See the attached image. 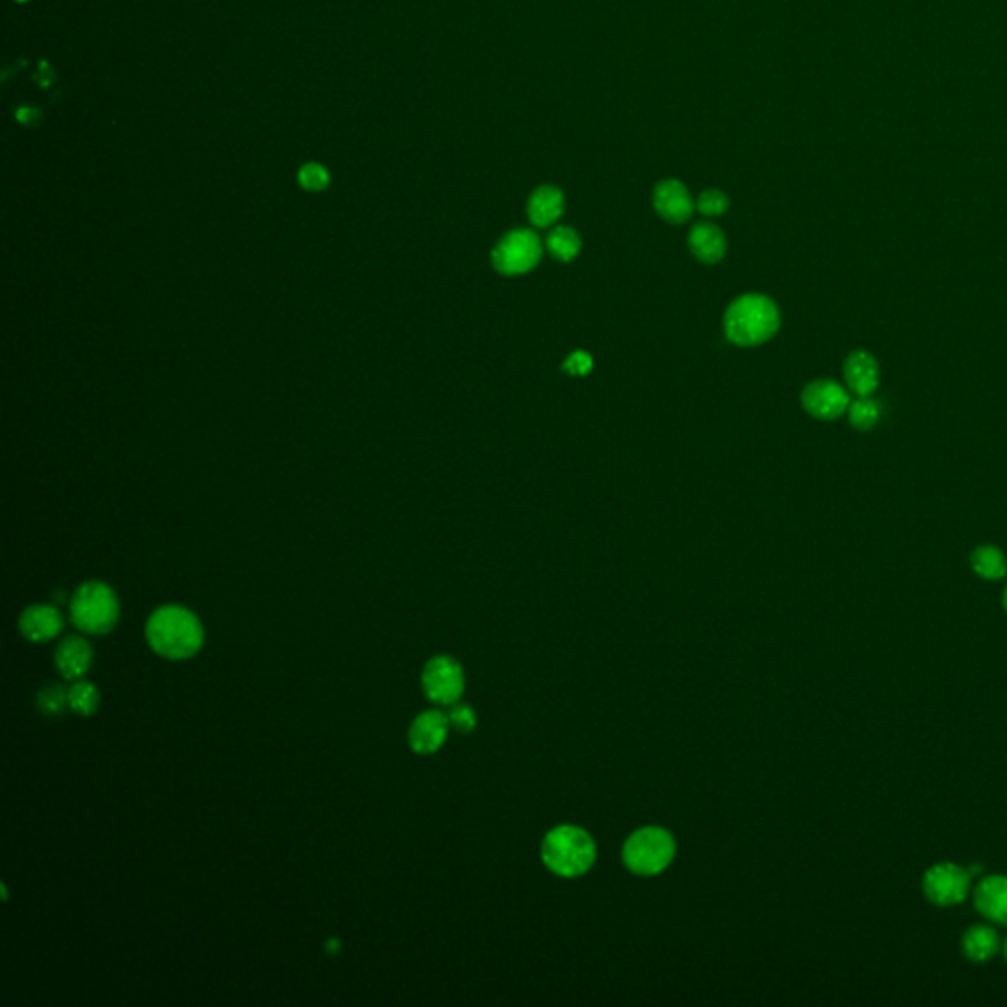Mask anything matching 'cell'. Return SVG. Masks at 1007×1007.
<instances>
[{"label": "cell", "instance_id": "6da1fadb", "mask_svg": "<svg viewBox=\"0 0 1007 1007\" xmlns=\"http://www.w3.org/2000/svg\"><path fill=\"white\" fill-rule=\"evenodd\" d=\"M146 640L150 648L166 659H189L201 650L205 630L201 620L187 608L168 604L152 612L146 622Z\"/></svg>", "mask_w": 1007, "mask_h": 1007}, {"label": "cell", "instance_id": "7a4b0ae2", "mask_svg": "<svg viewBox=\"0 0 1007 1007\" xmlns=\"http://www.w3.org/2000/svg\"><path fill=\"white\" fill-rule=\"evenodd\" d=\"M596 854L598 850L591 832L579 825H557L547 830L541 842L543 866L565 880L589 874L596 862Z\"/></svg>", "mask_w": 1007, "mask_h": 1007}, {"label": "cell", "instance_id": "3957f363", "mask_svg": "<svg viewBox=\"0 0 1007 1007\" xmlns=\"http://www.w3.org/2000/svg\"><path fill=\"white\" fill-rule=\"evenodd\" d=\"M781 323L775 301L748 294L730 303L724 313L726 339L738 347H758L768 343Z\"/></svg>", "mask_w": 1007, "mask_h": 1007}, {"label": "cell", "instance_id": "277c9868", "mask_svg": "<svg viewBox=\"0 0 1007 1007\" xmlns=\"http://www.w3.org/2000/svg\"><path fill=\"white\" fill-rule=\"evenodd\" d=\"M675 854L677 842L673 834L657 825L634 830L622 846L624 866L642 878L663 874L673 864Z\"/></svg>", "mask_w": 1007, "mask_h": 1007}, {"label": "cell", "instance_id": "5b68a950", "mask_svg": "<svg viewBox=\"0 0 1007 1007\" xmlns=\"http://www.w3.org/2000/svg\"><path fill=\"white\" fill-rule=\"evenodd\" d=\"M69 610L75 628L93 636L113 632L119 622V598L109 585L101 581L81 585L71 598Z\"/></svg>", "mask_w": 1007, "mask_h": 1007}, {"label": "cell", "instance_id": "8992f818", "mask_svg": "<svg viewBox=\"0 0 1007 1007\" xmlns=\"http://www.w3.org/2000/svg\"><path fill=\"white\" fill-rule=\"evenodd\" d=\"M543 244L534 231L514 229L492 248V266L502 276H520L532 272L541 260Z\"/></svg>", "mask_w": 1007, "mask_h": 1007}, {"label": "cell", "instance_id": "52a82bcc", "mask_svg": "<svg viewBox=\"0 0 1007 1007\" xmlns=\"http://www.w3.org/2000/svg\"><path fill=\"white\" fill-rule=\"evenodd\" d=\"M465 669L451 655L431 657L421 671V687L425 697L439 705L451 707L461 701L465 693Z\"/></svg>", "mask_w": 1007, "mask_h": 1007}, {"label": "cell", "instance_id": "ba28073f", "mask_svg": "<svg viewBox=\"0 0 1007 1007\" xmlns=\"http://www.w3.org/2000/svg\"><path fill=\"white\" fill-rule=\"evenodd\" d=\"M972 889V874L954 862H939L931 866L923 876L925 897L939 905L952 907L962 903Z\"/></svg>", "mask_w": 1007, "mask_h": 1007}, {"label": "cell", "instance_id": "9c48e42d", "mask_svg": "<svg viewBox=\"0 0 1007 1007\" xmlns=\"http://www.w3.org/2000/svg\"><path fill=\"white\" fill-rule=\"evenodd\" d=\"M801 404L807 414L830 421L848 412L850 396L834 380H815L805 386L801 394Z\"/></svg>", "mask_w": 1007, "mask_h": 1007}, {"label": "cell", "instance_id": "30bf717a", "mask_svg": "<svg viewBox=\"0 0 1007 1007\" xmlns=\"http://www.w3.org/2000/svg\"><path fill=\"white\" fill-rule=\"evenodd\" d=\"M449 728L451 724L447 712L437 709L419 712L408 730V742L415 754L431 756L445 746Z\"/></svg>", "mask_w": 1007, "mask_h": 1007}, {"label": "cell", "instance_id": "8fae6325", "mask_svg": "<svg viewBox=\"0 0 1007 1007\" xmlns=\"http://www.w3.org/2000/svg\"><path fill=\"white\" fill-rule=\"evenodd\" d=\"M653 207L661 219L679 225L691 219L695 203L689 189L681 181L663 179L653 189Z\"/></svg>", "mask_w": 1007, "mask_h": 1007}, {"label": "cell", "instance_id": "7c38bea8", "mask_svg": "<svg viewBox=\"0 0 1007 1007\" xmlns=\"http://www.w3.org/2000/svg\"><path fill=\"white\" fill-rule=\"evenodd\" d=\"M20 634L34 644H44L54 640L63 628L60 610L52 604L28 606L18 620Z\"/></svg>", "mask_w": 1007, "mask_h": 1007}, {"label": "cell", "instance_id": "4fadbf2b", "mask_svg": "<svg viewBox=\"0 0 1007 1007\" xmlns=\"http://www.w3.org/2000/svg\"><path fill=\"white\" fill-rule=\"evenodd\" d=\"M974 905L988 921L1007 927V876L992 874L974 888Z\"/></svg>", "mask_w": 1007, "mask_h": 1007}, {"label": "cell", "instance_id": "5bb4252c", "mask_svg": "<svg viewBox=\"0 0 1007 1007\" xmlns=\"http://www.w3.org/2000/svg\"><path fill=\"white\" fill-rule=\"evenodd\" d=\"M844 380L856 396H872L880 384V364L868 351H854L844 360Z\"/></svg>", "mask_w": 1007, "mask_h": 1007}, {"label": "cell", "instance_id": "9a60e30c", "mask_svg": "<svg viewBox=\"0 0 1007 1007\" xmlns=\"http://www.w3.org/2000/svg\"><path fill=\"white\" fill-rule=\"evenodd\" d=\"M56 667L67 681H77L87 675L93 665V648L81 636H67L56 648Z\"/></svg>", "mask_w": 1007, "mask_h": 1007}, {"label": "cell", "instance_id": "2e32d148", "mask_svg": "<svg viewBox=\"0 0 1007 1007\" xmlns=\"http://www.w3.org/2000/svg\"><path fill=\"white\" fill-rule=\"evenodd\" d=\"M563 209H565V197L561 189L553 185L537 187L528 203L530 221L539 229L553 225L563 215Z\"/></svg>", "mask_w": 1007, "mask_h": 1007}, {"label": "cell", "instance_id": "e0dca14e", "mask_svg": "<svg viewBox=\"0 0 1007 1007\" xmlns=\"http://www.w3.org/2000/svg\"><path fill=\"white\" fill-rule=\"evenodd\" d=\"M1002 948L998 931L992 925H972L962 937V952L970 962H990Z\"/></svg>", "mask_w": 1007, "mask_h": 1007}, {"label": "cell", "instance_id": "ac0fdd59", "mask_svg": "<svg viewBox=\"0 0 1007 1007\" xmlns=\"http://www.w3.org/2000/svg\"><path fill=\"white\" fill-rule=\"evenodd\" d=\"M689 248L703 264H716L726 254V238L712 223H699L689 233Z\"/></svg>", "mask_w": 1007, "mask_h": 1007}, {"label": "cell", "instance_id": "d6986e66", "mask_svg": "<svg viewBox=\"0 0 1007 1007\" xmlns=\"http://www.w3.org/2000/svg\"><path fill=\"white\" fill-rule=\"evenodd\" d=\"M970 567L984 581H1000L1007 575V557L996 545H980L970 555Z\"/></svg>", "mask_w": 1007, "mask_h": 1007}, {"label": "cell", "instance_id": "ffe728a7", "mask_svg": "<svg viewBox=\"0 0 1007 1007\" xmlns=\"http://www.w3.org/2000/svg\"><path fill=\"white\" fill-rule=\"evenodd\" d=\"M581 246H583V242H581L579 233L571 227H555L545 240L547 252L559 262L575 260L581 252Z\"/></svg>", "mask_w": 1007, "mask_h": 1007}, {"label": "cell", "instance_id": "44dd1931", "mask_svg": "<svg viewBox=\"0 0 1007 1007\" xmlns=\"http://www.w3.org/2000/svg\"><path fill=\"white\" fill-rule=\"evenodd\" d=\"M67 699H69V711L79 716H93L99 711L101 703L99 689L85 679L73 681V685L67 689Z\"/></svg>", "mask_w": 1007, "mask_h": 1007}, {"label": "cell", "instance_id": "7402d4cb", "mask_svg": "<svg viewBox=\"0 0 1007 1007\" xmlns=\"http://www.w3.org/2000/svg\"><path fill=\"white\" fill-rule=\"evenodd\" d=\"M846 414H848L852 427H856L858 431H870L878 425V421L882 417V408L874 398L858 396V400L850 402V408Z\"/></svg>", "mask_w": 1007, "mask_h": 1007}, {"label": "cell", "instance_id": "603a6c76", "mask_svg": "<svg viewBox=\"0 0 1007 1007\" xmlns=\"http://www.w3.org/2000/svg\"><path fill=\"white\" fill-rule=\"evenodd\" d=\"M36 707L44 716H60L69 709L67 689L61 683H48L38 691Z\"/></svg>", "mask_w": 1007, "mask_h": 1007}, {"label": "cell", "instance_id": "cb8c5ba5", "mask_svg": "<svg viewBox=\"0 0 1007 1007\" xmlns=\"http://www.w3.org/2000/svg\"><path fill=\"white\" fill-rule=\"evenodd\" d=\"M447 716H449L451 728L457 730L459 734H471V732H474V728H476V712H474L471 705L455 703V705L449 707Z\"/></svg>", "mask_w": 1007, "mask_h": 1007}, {"label": "cell", "instance_id": "d4e9b609", "mask_svg": "<svg viewBox=\"0 0 1007 1007\" xmlns=\"http://www.w3.org/2000/svg\"><path fill=\"white\" fill-rule=\"evenodd\" d=\"M697 209L707 217H720L728 209V197L718 189H709V191L701 193V197L697 201Z\"/></svg>", "mask_w": 1007, "mask_h": 1007}, {"label": "cell", "instance_id": "484cf974", "mask_svg": "<svg viewBox=\"0 0 1007 1007\" xmlns=\"http://www.w3.org/2000/svg\"><path fill=\"white\" fill-rule=\"evenodd\" d=\"M299 183L309 191H321L329 185V174L319 164H307L299 170Z\"/></svg>", "mask_w": 1007, "mask_h": 1007}, {"label": "cell", "instance_id": "4316f807", "mask_svg": "<svg viewBox=\"0 0 1007 1007\" xmlns=\"http://www.w3.org/2000/svg\"><path fill=\"white\" fill-rule=\"evenodd\" d=\"M593 358L585 351H575L563 362V370L571 376H585L593 370Z\"/></svg>", "mask_w": 1007, "mask_h": 1007}, {"label": "cell", "instance_id": "83f0119b", "mask_svg": "<svg viewBox=\"0 0 1007 1007\" xmlns=\"http://www.w3.org/2000/svg\"><path fill=\"white\" fill-rule=\"evenodd\" d=\"M337 948H339V941H335V939H333V941H329V943H327V950H329V952H333V950H337Z\"/></svg>", "mask_w": 1007, "mask_h": 1007}, {"label": "cell", "instance_id": "f1b7e54d", "mask_svg": "<svg viewBox=\"0 0 1007 1007\" xmlns=\"http://www.w3.org/2000/svg\"><path fill=\"white\" fill-rule=\"evenodd\" d=\"M1002 950H1004V956H1006L1007 960V939L1004 941V945H1002Z\"/></svg>", "mask_w": 1007, "mask_h": 1007}, {"label": "cell", "instance_id": "f546056e", "mask_svg": "<svg viewBox=\"0 0 1007 1007\" xmlns=\"http://www.w3.org/2000/svg\"><path fill=\"white\" fill-rule=\"evenodd\" d=\"M1004 608H1006V612H1007V587H1006V591H1004Z\"/></svg>", "mask_w": 1007, "mask_h": 1007}, {"label": "cell", "instance_id": "4dcf8cb0", "mask_svg": "<svg viewBox=\"0 0 1007 1007\" xmlns=\"http://www.w3.org/2000/svg\"><path fill=\"white\" fill-rule=\"evenodd\" d=\"M20 2H24V0H20Z\"/></svg>", "mask_w": 1007, "mask_h": 1007}]
</instances>
